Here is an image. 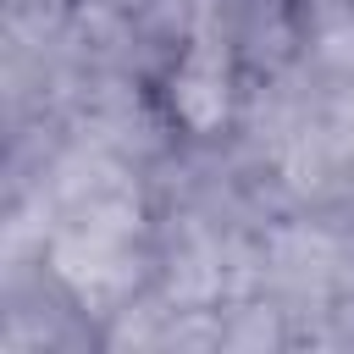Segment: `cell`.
I'll use <instances>...</instances> for the list:
<instances>
[{
    "label": "cell",
    "mask_w": 354,
    "mask_h": 354,
    "mask_svg": "<svg viewBox=\"0 0 354 354\" xmlns=\"http://www.w3.org/2000/svg\"><path fill=\"white\" fill-rule=\"evenodd\" d=\"M171 111L194 133H210V127L227 122V111H232V72H227V55L221 50L194 44L183 55V66L171 72Z\"/></svg>",
    "instance_id": "cell-1"
}]
</instances>
